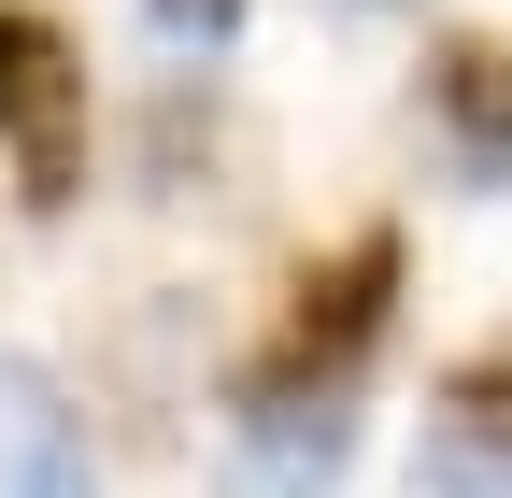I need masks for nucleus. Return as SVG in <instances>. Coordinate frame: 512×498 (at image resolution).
I'll list each match as a JSON object with an SVG mask.
<instances>
[{
  "label": "nucleus",
  "mask_w": 512,
  "mask_h": 498,
  "mask_svg": "<svg viewBox=\"0 0 512 498\" xmlns=\"http://www.w3.org/2000/svg\"><path fill=\"white\" fill-rule=\"evenodd\" d=\"M384 299H399V228H356L328 271H299V285H285V328L242 356V385H228V399H242V413H256V399H342V385H356V356L384 342Z\"/></svg>",
  "instance_id": "1"
},
{
  "label": "nucleus",
  "mask_w": 512,
  "mask_h": 498,
  "mask_svg": "<svg viewBox=\"0 0 512 498\" xmlns=\"http://www.w3.org/2000/svg\"><path fill=\"white\" fill-rule=\"evenodd\" d=\"M72 100H86V72H72V43H57V15H15L0 0V129L29 143V200H72Z\"/></svg>",
  "instance_id": "2"
},
{
  "label": "nucleus",
  "mask_w": 512,
  "mask_h": 498,
  "mask_svg": "<svg viewBox=\"0 0 512 498\" xmlns=\"http://www.w3.org/2000/svg\"><path fill=\"white\" fill-rule=\"evenodd\" d=\"M0 498H100L86 413L57 399V370H29V356H0Z\"/></svg>",
  "instance_id": "3"
},
{
  "label": "nucleus",
  "mask_w": 512,
  "mask_h": 498,
  "mask_svg": "<svg viewBox=\"0 0 512 498\" xmlns=\"http://www.w3.org/2000/svg\"><path fill=\"white\" fill-rule=\"evenodd\" d=\"M356 470V413L342 399H256L242 413V484L256 498H328Z\"/></svg>",
  "instance_id": "4"
},
{
  "label": "nucleus",
  "mask_w": 512,
  "mask_h": 498,
  "mask_svg": "<svg viewBox=\"0 0 512 498\" xmlns=\"http://www.w3.org/2000/svg\"><path fill=\"white\" fill-rule=\"evenodd\" d=\"M427 114H441V143H456L484 185L512 171V43H484V29H456L427 57Z\"/></svg>",
  "instance_id": "5"
},
{
  "label": "nucleus",
  "mask_w": 512,
  "mask_h": 498,
  "mask_svg": "<svg viewBox=\"0 0 512 498\" xmlns=\"http://www.w3.org/2000/svg\"><path fill=\"white\" fill-rule=\"evenodd\" d=\"M441 413H456V442H484V456L512 470V356H470L456 385H441Z\"/></svg>",
  "instance_id": "6"
},
{
  "label": "nucleus",
  "mask_w": 512,
  "mask_h": 498,
  "mask_svg": "<svg viewBox=\"0 0 512 498\" xmlns=\"http://www.w3.org/2000/svg\"><path fill=\"white\" fill-rule=\"evenodd\" d=\"M413 498H512V470H498L484 442H456V427H441V442H427V470H413Z\"/></svg>",
  "instance_id": "7"
},
{
  "label": "nucleus",
  "mask_w": 512,
  "mask_h": 498,
  "mask_svg": "<svg viewBox=\"0 0 512 498\" xmlns=\"http://www.w3.org/2000/svg\"><path fill=\"white\" fill-rule=\"evenodd\" d=\"M157 29H171V43H228V29H242V0H157Z\"/></svg>",
  "instance_id": "8"
}]
</instances>
